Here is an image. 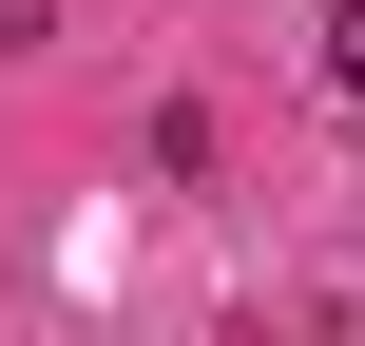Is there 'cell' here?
I'll return each mask as SVG.
<instances>
[{
  "label": "cell",
  "instance_id": "6da1fadb",
  "mask_svg": "<svg viewBox=\"0 0 365 346\" xmlns=\"http://www.w3.org/2000/svg\"><path fill=\"white\" fill-rule=\"evenodd\" d=\"M327 77H346V96H365V0H346V19H327Z\"/></svg>",
  "mask_w": 365,
  "mask_h": 346
},
{
  "label": "cell",
  "instance_id": "7a4b0ae2",
  "mask_svg": "<svg viewBox=\"0 0 365 346\" xmlns=\"http://www.w3.org/2000/svg\"><path fill=\"white\" fill-rule=\"evenodd\" d=\"M38 19H58V0H0V58H19V39H38Z\"/></svg>",
  "mask_w": 365,
  "mask_h": 346
}]
</instances>
